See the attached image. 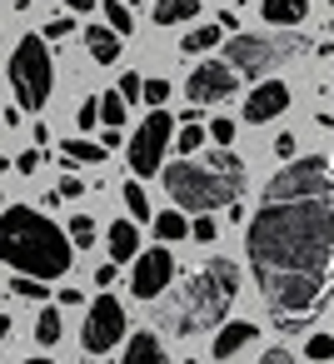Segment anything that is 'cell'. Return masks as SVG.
Segmentation results:
<instances>
[{
    "instance_id": "cell-1",
    "label": "cell",
    "mask_w": 334,
    "mask_h": 364,
    "mask_svg": "<svg viewBox=\"0 0 334 364\" xmlns=\"http://www.w3.org/2000/svg\"><path fill=\"white\" fill-rule=\"evenodd\" d=\"M244 255L274 324L304 329V314L334 294V155H304L269 175Z\"/></svg>"
},
{
    "instance_id": "cell-2",
    "label": "cell",
    "mask_w": 334,
    "mask_h": 364,
    "mask_svg": "<svg viewBox=\"0 0 334 364\" xmlns=\"http://www.w3.org/2000/svg\"><path fill=\"white\" fill-rule=\"evenodd\" d=\"M70 235L45 220L41 210L31 205H6L0 210V259L21 274H36V279H60L70 269Z\"/></svg>"
},
{
    "instance_id": "cell-3",
    "label": "cell",
    "mask_w": 334,
    "mask_h": 364,
    "mask_svg": "<svg viewBox=\"0 0 334 364\" xmlns=\"http://www.w3.org/2000/svg\"><path fill=\"white\" fill-rule=\"evenodd\" d=\"M160 175H165L170 200H175L180 210H195V215H215V210L235 205L239 190H244V160H239L230 145H220L215 155H200V160H195V155L170 160Z\"/></svg>"
},
{
    "instance_id": "cell-4",
    "label": "cell",
    "mask_w": 334,
    "mask_h": 364,
    "mask_svg": "<svg viewBox=\"0 0 334 364\" xmlns=\"http://www.w3.org/2000/svg\"><path fill=\"white\" fill-rule=\"evenodd\" d=\"M239 294V269L230 259H210L200 264L165 304H160V329L170 334H200V329H215L230 304Z\"/></svg>"
},
{
    "instance_id": "cell-5",
    "label": "cell",
    "mask_w": 334,
    "mask_h": 364,
    "mask_svg": "<svg viewBox=\"0 0 334 364\" xmlns=\"http://www.w3.org/2000/svg\"><path fill=\"white\" fill-rule=\"evenodd\" d=\"M299 50H304V36H244V31H235V41H225V60L244 80H264L269 70H279Z\"/></svg>"
},
{
    "instance_id": "cell-6",
    "label": "cell",
    "mask_w": 334,
    "mask_h": 364,
    "mask_svg": "<svg viewBox=\"0 0 334 364\" xmlns=\"http://www.w3.org/2000/svg\"><path fill=\"white\" fill-rule=\"evenodd\" d=\"M11 85H16L21 110H36V115L45 110V100L55 90V65H50V50H45L41 36H26L16 46V55H11Z\"/></svg>"
},
{
    "instance_id": "cell-7",
    "label": "cell",
    "mask_w": 334,
    "mask_h": 364,
    "mask_svg": "<svg viewBox=\"0 0 334 364\" xmlns=\"http://www.w3.org/2000/svg\"><path fill=\"white\" fill-rule=\"evenodd\" d=\"M175 145V115L165 110V105H155L145 120H140V130H135V140H130V170L140 175V180H150V175H160V160H165V150Z\"/></svg>"
},
{
    "instance_id": "cell-8",
    "label": "cell",
    "mask_w": 334,
    "mask_h": 364,
    "mask_svg": "<svg viewBox=\"0 0 334 364\" xmlns=\"http://www.w3.org/2000/svg\"><path fill=\"white\" fill-rule=\"evenodd\" d=\"M80 339H85V349H90V354H105V349H115V344L125 339V309H120V299H115V294H100V299L90 304Z\"/></svg>"
},
{
    "instance_id": "cell-9",
    "label": "cell",
    "mask_w": 334,
    "mask_h": 364,
    "mask_svg": "<svg viewBox=\"0 0 334 364\" xmlns=\"http://www.w3.org/2000/svg\"><path fill=\"white\" fill-rule=\"evenodd\" d=\"M235 90H239V70H235L230 60H200V65L190 70V80H185V95H190L195 105L230 100Z\"/></svg>"
},
{
    "instance_id": "cell-10",
    "label": "cell",
    "mask_w": 334,
    "mask_h": 364,
    "mask_svg": "<svg viewBox=\"0 0 334 364\" xmlns=\"http://www.w3.org/2000/svg\"><path fill=\"white\" fill-rule=\"evenodd\" d=\"M170 279H175V255L165 245L135 255V274H130V294L135 299H160L170 289Z\"/></svg>"
},
{
    "instance_id": "cell-11",
    "label": "cell",
    "mask_w": 334,
    "mask_h": 364,
    "mask_svg": "<svg viewBox=\"0 0 334 364\" xmlns=\"http://www.w3.org/2000/svg\"><path fill=\"white\" fill-rule=\"evenodd\" d=\"M289 110V85L284 80H259L244 100V125H264V120H279Z\"/></svg>"
},
{
    "instance_id": "cell-12",
    "label": "cell",
    "mask_w": 334,
    "mask_h": 364,
    "mask_svg": "<svg viewBox=\"0 0 334 364\" xmlns=\"http://www.w3.org/2000/svg\"><path fill=\"white\" fill-rule=\"evenodd\" d=\"M120 364H170V354H165V344H160L155 329H140V334H130Z\"/></svg>"
},
{
    "instance_id": "cell-13",
    "label": "cell",
    "mask_w": 334,
    "mask_h": 364,
    "mask_svg": "<svg viewBox=\"0 0 334 364\" xmlns=\"http://www.w3.org/2000/svg\"><path fill=\"white\" fill-rule=\"evenodd\" d=\"M85 46H90V55H95L100 65H115V60H120L125 36H120V31H110V26H85Z\"/></svg>"
},
{
    "instance_id": "cell-14",
    "label": "cell",
    "mask_w": 334,
    "mask_h": 364,
    "mask_svg": "<svg viewBox=\"0 0 334 364\" xmlns=\"http://www.w3.org/2000/svg\"><path fill=\"white\" fill-rule=\"evenodd\" d=\"M105 245H110V259H115V264H130V259L140 255V230H135V220H115Z\"/></svg>"
},
{
    "instance_id": "cell-15",
    "label": "cell",
    "mask_w": 334,
    "mask_h": 364,
    "mask_svg": "<svg viewBox=\"0 0 334 364\" xmlns=\"http://www.w3.org/2000/svg\"><path fill=\"white\" fill-rule=\"evenodd\" d=\"M249 339H254V324H249V319H230V324L215 334V359H235Z\"/></svg>"
},
{
    "instance_id": "cell-16",
    "label": "cell",
    "mask_w": 334,
    "mask_h": 364,
    "mask_svg": "<svg viewBox=\"0 0 334 364\" xmlns=\"http://www.w3.org/2000/svg\"><path fill=\"white\" fill-rule=\"evenodd\" d=\"M264 21L269 26H279V31H289V26H299L304 16H309V0H264Z\"/></svg>"
},
{
    "instance_id": "cell-17",
    "label": "cell",
    "mask_w": 334,
    "mask_h": 364,
    "mask_svg": "<svg viewBox=\"0 0 334 364\" xmlns=\"http://www.w3.org/2000/svg\"><path fill=\"white\" fill-rule=\"evenodd\" d=\"M200 16V0H155V26H185Z\"/></svg>"
},
{
    "instance_id": "cell-18",
    "label": "cell",
    "mask_w": 334,
    "mask_h": 364,
    "mask_svg": "<svg viewBox=\"0 0 334 364\" xmlns=\"http://www.w3.org/2000/svg\"><path fill=\"white\" fill-rule=\"evenodd\" d=\"M180 120H185V125L175 130V145H180V155H200V145H205V125H200V105H195V110H185Z\"/></svg>"
},
{
    "instance_id": "cell-19",
    "label": "cell",
    "mask_w": 334,
    "mask_h": 364,
    "mask_svg": "<svg viewBox=\"0 0 334 364\" xmlns=\"http://www.w3.org/2000/svg\"><path fill=\"white\" fill-rule=\"evenodd\" d=\"M215 46H225V31H220V26H195V31H185V41H180L185 55H205V50H215Z\"/></svg>"
},
{
    "instance_id": "cell-20",
    "label": "cell",
    "mask_w": 334,
    "mask_h": 364,
    "mask_svg": "<svg viewBox=\"0 0 334 364\" xmlns=\"http://www.w3.org/2000/svg\"><path fill=\"white\" fill-rule=\"evenodd\" d=\"M60 160L65 165H100L105 160V145H90V140H60Z\"/></svg>"
},
{
    "instance_id": "cell-21",
    "label": "cell",
    "mask_w": 334,
    "mask_h": 364,
    "mask_svg": "<svg viewBox=\"0 0 334 364\" xmlns=\"http://www.w3.org/2000/svg\"><path fill=\"white\" fill-rule=\"evenodd\" d=\"M190 235V220L180 210H160L155 215V240H185Z\"/></svg>"
},
{
    "instance_id": "cell-22",
    "label": "cell",
    "mask_w": 334,
    "mask_h": 364,
    "mask_svg": "<svg viewBox=\"0 0 334 364\" xmlns=\"http://www.w3.org/2000/svg\"><path fill=\"white\" fill-rule=\"evenodd\" d=\"M60 334H65V329H60V309H41V319H36V344L50 349V344H60Z\"/></svg>"
},
{
    "instance_id": "cell-23",
    "label": "cell",
    "mask_w": 334,
    "mask_h": 364,
    "mask_svg": "<svg viewBox=\"0 0 334 364\" xmlns=\"http://www.w3.org/2000/svg\"><path fill=\"white\" fill-rule=\"evenodd\" d=\"M120 200H125V210H130V220H150V195L140 190V180H130V185L120 190Z\"/></svg>"
},
{
    "instance_id": "cell-24",
    "label": "cell",
    "mask_w": 334,
    "mask_h": 364,
    "mask_svg": "<svg viewBox=\"0 0 334 364\" xmlns=\"http://www.w3.org/2000/svg\"><path fill=\"white\" fill-rule=\"evenodd\" d=\"M105 26H110V31H120V36H130V31H135V16H130L125 0H105Z\"/></svg>"
},
{
    "instance_id": "cell-25",
    "label": "cell",
    "mask_w": 334,
    "mask_h": 364,
    "mask_svg": "<svg viewBox=\"0 0 334 364\" xmlns=\"http://www.w3.org/2000/svg\"><path fill=\"white\" fill-rule=\"evenodd\" d=\"M100 120H105V125H120V120H125V95H120V90L100 95Z\"/></svg>"
},
{
    "instance_id": "cell-26",
    "label": "cell",
    "mask_w": 334,
    "mask_h": 364,
    "mask_svg": "<svg viewBox=\"0 0 334 364\" xmlns=\"http://www.w3.org/2000/svg\"><path fill=\"white\" fill-rule=\"evenodd\" d=\"M65 235H70V245H80V250H85V245L95 240V220H90V215H75Z\"/></svg>"
},
{
    "instance_id": "cell-27",
    "label": "cell",
    "mask_w": 334,
    "mask_h": 364,
    "mask_svg": "<svg viewBox=\"0 0 334 364\" xmlns=\"http://www.w3.org/2000/svg\"><path fill=\"white\" fill-rule=\"evenodd\" d=\"M304 354L319 364V359H334V334H309L304 339Z\"/></svg>"
},
{
    "instance_id": "cell-28",
    "label": "cell",
    "mask_w": 334,
    "mask_h": 364,
    "mask_svg": "<svg viewBox=\"0 0 334 364\" xmlns=\"http://www.w3.org/2000/svg\"><path fill=\"white\" fill-rule=\"evenodd\" d=\"M11 289H16L21 299H45V279H36V274H21V279H11Z\"/></svg>"
},
{
    "instance_id": "cell-29",
    "label": "cell",
    "mask_w": 334,
    "mask_h": 364,
    "mask_svg": "<svg viewBox=\"0 0 334 364\" xmlns=\"http://www.w3.org/2000/svg\"><path fill=\"white\" fill-rule=\"evenodd\" d=\"M120 95H125V105H130V100H140V95H145V75L125 70V75H120Z\"/></svg>"
},
{
    "instance_id": "cell-30",
    "label": "cell",
    "mask_w": 334,
    "mask_h": 364,
    "mask_svg": "<svg viewBox=\"0 0 334 364\" xmlns=\"http://www.w3.org/2000/svg\"><path fill=\"white\" fill-rule=\"evenodd\" d=\"M205 135H210V140H215V145H230V140H235V120H225V115H215V120H210V130H205Z\"/></svg>"
},
{
    "instance_id": "cell-31",
    "label": "cell",
    "mask_w": 334,
    "mask_h": 364,
    "mask_svg": "<svg viewBox=\"0 0 334 364\" xmlns=\"http://www.w3.org/2000/svg\"><path fill=\"white\" fill-rule=\"evenodd\" d=\"M145 100H150V110L165 105L170 100V80H145Z\"/></svg>"
},
{
    "instance_id": "cell-32",
    "label": "cell",
    "mask_w": 334,
    "mask_h": 364,
    "mask_svg": "<svg viewBox=\"0 0 334 364\" xmlns=\"http://www.w3.org/2000/svg\"><path fill=\"white\" fill-rule=\"evenodd\" d=\"M75 125H80V130H95V125H100V100H85L80 115H75Z\"/></svg>"
},
{
    "instance_id": "cell-33",
    "label": "cell",
    "mask_w": 334,
    "mask_h": 364,
    "mask_svg": "<svg viewBox=\"0 0 334 364\" xmlns=\"http://www.w3.org/2000/svg\"><path fill=\"white\" fill-rule=\"evenodd\" d=\"M190 235H195L200 245H210V240H215V220H210V215H195V225H190Z\"/></svg>"
},
{
    "instance_id": "cell-34",
    "label": "cell",
    "mask_w": 334,
    "mask_h": 364,
    "mask_svg": "<svg viewBox=\"0 0 334 364\" xmlns=\"http://www.w3.org/2000/svg\"><path fill=\"white\" fill-rule=\"evenodd\" d=\"M16 170H21V175H36V170H41V145L26 150V155H16Z\"/></svg>"
},
{
    "instance_id": "cell-35",
    "label": "cell",
    "mask_w": 334,
    "mask_h": 364,
    "mask_svg": "<svg viewBox=\"0 0 334 364\" xmlns=\"http://www.w3.org/2000/svg\"><path fill=\"white\" fill-rule=\"evenodd\" d=\"M259 364H294V354L284 349V344H274V349H264V359Z\"/></svg>"
},
{
    "instance_id": "cell-36",
    "label": "cell",
    "mask_w": 334,
    "mask_h": 364,
    "mask_svg": "<svg viewBox=\"0 0 334 364\" xmlns=\"http://www.w3.org/2000/svg\"><path fill=\"white\" fill-rule=\"evenodd\" d=\"M294 150H299L294 135H279V140H274V155H279V160H294Z\"/></svg>"
},
{
    "instance_id": "cell-37",
    "label": "cell",
    "mask_w": 334,
    "mask_h": 364,
    "mask_svg": "<svg viewBox=\"0 0 334 364\" xmlns=\"http://www.w3.org/2000/svg\"><path fill=\"white\" fill-rule=\"evenodd\" d=\"M60 200H80V180H75V175L60 180Z\"/></svg>"
},
{
    "instance_id": "cell-38",
    "label": "cell",
    "mask_w": 334,
    "mask_h": 364,
    "mask_svg": "<svg viewBox=\"0 0 334 364\" xmlns=\"http://www.w3.org/2000/svg\"><path fill=\"white\" fill-rule=\"evenodd\" d=\"M95 284H100V289H110V284H115V259H110V264H100V269H95Z\"/></svg>"
},
{
    "instance_id": "cell-39",
    "label": "cell",
    "mask_w": 334,
    "mask_h": 364,
    "mask_svg": "<svg viewBox=\"0 0 334 364\" xmlns=\"http://www.w3.org/2000/svg\"><path fill=\"white\" fill-rule=\"evenodd\" d=\"M220 31H225V36H235V31H239V16H235V11H225V16H220Z\"/></svg>"
},
{
    "instance_id": "cell-40",
    "label": "cell",
    "mask_w": 334,
    "mask_h": 364,
    "mask_svg": "<svg viewBox=\"0 0 334 364\" xmlns=\"http://www.w3.org/2000/svg\"><path fill=\"white\" fill-rule=\"evenodd\" d=\"M45 36H50V41H60V36H70V21H50V26H45Z\"/></svg>"
},
{
    "instance_id": "cell-41",
    "label": "cell",
    "mask_w": 334,
    "mask_h": 364,
    "mask_svg": "<svg viewBox=\"0 0 334 364\" xmlns=\"http://www.w3.org/2000/svg\"><path fill=\"white\" fill-rule=\"evenodd\" d=\"M60 6H70V11H80V16H85V11L95 6V0H60Z\"/></svg>"
},
{
    "instance_id": "cell-42",
    "label": "cell",
    "mask_w": 334,
    "mask_h": 364,
    "mask_svg": "<svg viewBox=\"0 0 334 364\" xmlns=\"http://www.w3.org/2000/svg\"><path fill=\"white\" fill-rule=\"evenodd\" d=\"M11 339V314H0V344Z\"/></svg>"
},
{
    "instance_id": "cell-43",
    "label": "cell",
    "mask_w": 334,
    "mask_h": 364,
    "mask_svg": "<svg viewBox=\"0 0 334 364\" xmlns=\"http://www.w3.org/2000/svg\"><path fill=\"white\" fill-rule=\"evenodd\" d=\"M26 364H50V359H26Z\"/></svg>"
},
{
    "instance_id": "cell-44",
    "label": "cell",
    "mask_w": 334,
    "mask_h": 364,
    "mask_svg": "<svg viewBox=\"0 0 334 364\" xmlns=\"http://www.w3.org/2000/svg\"><path fill=\"white\" fill-rule=\"evenodd\" d=\"M6 165H11V160H0V170H6Z\"/></svg>"
}]
</instances>
